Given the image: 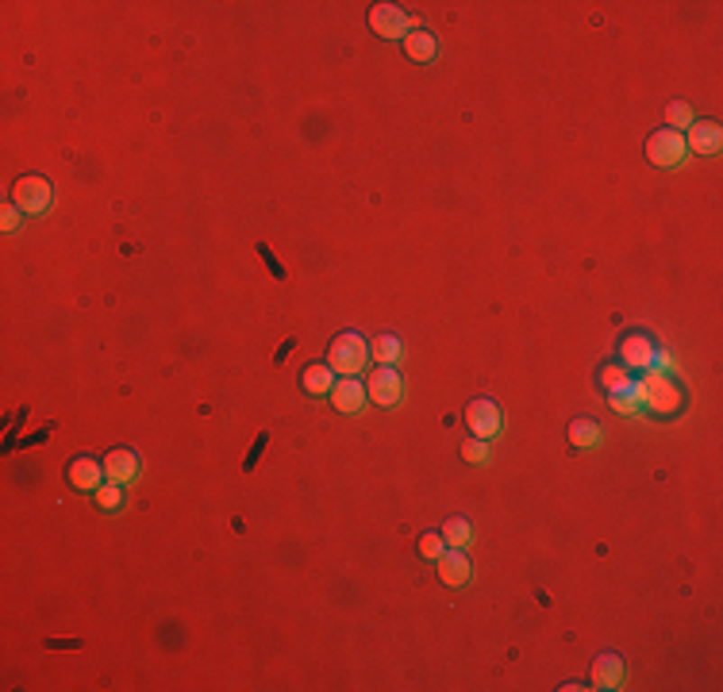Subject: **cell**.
Wrapping results in <instances>:
<instances>
[{
	"mask_svg": "<svg viewBox=\"0 0 723 692\" xmlns=\"http://www.w3.org/2000/svg\"><path fill=\"white\" fill-rule=\"evenodd\" d=\"M619 351H624V362L631 366V369H650V366H654V354H658V342L654 339H650V335H643V331H631V335L624 339V346H619Z\"/></svg>",
	"mask_w": 723,
	"mask_h": 692,
	"instance_id": "obj_11",
	"label": "cell"
},
{
	"mask_svg": "<svg viewBox=\"0 0 723 692\" xmlns=\"http://www.w3.org/2000/svg\"><path fill=\"white\" fill-rule=\"evenodd\" d=\"M370 27H373V35L378 39H400L404 42V35L416 27V20L397 5H373L370 8Z\"/></svg>",
	"mask_w": 723,
	"mask_h": 692,
	"instance_id": "obj_5",
	"label": "cell"
},
{
	"mask_svg": "<svg viewBox=\"0 0 723 692\" xmlns=\"http://www.w3.org/2000/svg\"><path fill=\"white\" fill-rule=\"evenodd\" d=\"M370 362V342L358 335V331H343V335L331 339V351H327V366L343 373V378H358Z\"/></svg>",
	"mask_w": 723,
	"mask_h": 692,
	"instance_id": "obj_1",
	"label": "cell"
},
{
	"mask_svg": "<svg viewBox=\"0 0 723 692\" xmlns=\"http://www.w3.org/2000/svg\"><path fill=\"white\" fill-rule=\"evenodd\" d=\"M20 223H23V212H20V205H16V200H8V205L0 208V227H5V231H16Z\"/></svg>",
	"mask_w": 723,
	"mask_h": 692,
	"instance_id": "obj_26",
	"label": "cell"
},
{
	"mask_svg": "<svg viewBox=\"0 0 723 692\" xmlns=\"http://www.w3.org/2000/svg\"><path fill=\"white\" fill-rule=\"evenodd\" d=\"M105 473L108 481H120V485H132L139 478V454L135 451H112L105 458Z\"/></svg>",
	"mask_w": 723,
	"mask_h": 692,
	"instance_id": "obj_14",
	"label": "cell"
},
{
	"mask_svg": "<svg viewBox=\"0 0 723 692\" xmlns=\"http://www.w3.org/2000/svg\"><path fill=\"white\" fill-rule=\"evenodd\" d=\"M600 385L609 388V396H612V393H619L624 385H631V378H627L624 366H604V369H600Z\"/></svg>",
	"mask_w": 723,
	"mask_h": 692,
	"instance_id": "obj_24",
	"label": "cell"
},
{
	"mask_svg": "<svg viewBox=\"0 0 723 692\" xmlns=\"http://www.w3.org/2000/svg\"><path fill=\"white\" fill-rule=\"evenodd\" d=\"M643 404L658 415H670L682 408V388L673 385L670 373H658V369H646L643 378Z\"/></svg>",
	"mask_w": 723,
	"mask_h": 692,
	"instance_id": "obj_2",
	"label": "cell"
},
{
	"mask_svg": "<svg viewBox=\"0 0 723 692\" xmlns=\"http://www.w3.org/2000/svg\"><path fill=\"white\" fill-rule=\"evenodd\" d=\"M443 551H446L443 531H427V535L419 539V554H424L427 561H439V558H443Z\"/></svg>",
	"mask_w": 723,
	"mask_h": 692,
	"instance_id": "obj_23",
	"label": "cell"
},
{
	"mask_svg": "<svg viewBox=\"0 0 723 692\" xmlns=\"http://www.w3.org/2000/svg\"><path fill=\"white\" fill-rule=\"evenodd\" d=\"M370 358H378L381 366H397V358H400V339L397 335H378L370 342Z\"/></svg>",
	"mask_w": 723,
	"mask_h": 692,
	"instance_id": "obj_20",
	"label": "cell"
},
{
	"mask_svg": "<svg viewBox=\"0 0 723 692\" xmlns=\"http://www.w3.org/2000/svg\"><path fill=\"white\" fill-rule=\"evenodd\" d=\"M331 408L335 412H343V415H354V412H362L370 404V393H366V385H362L358 378H339L335 385H331Z\"/></svg>",
	"mask_w": 723,
	"mask_h": 692,
	"instance_id": "obj_8",
	"label": "cell"
},
{
	"mask_svg": "<svg viewBox=\"0 0 723 692\" xmlns=\"http://www.w3.org/2000/svg\"><path fill=\"white\" fill-rule=\"evenodd\" d=\"M682 135H685V147L697 154H719V147H723V132L716 120H692L689 132H682Z\"/></svg>",
	"mask_w": 723,
	"mask_h": 692,
	"instance_id": "obj_10",
	"label": "cell"
},
{
	"mask_svg": "<svg viewBox=\"0 0 723 692\" xmlns=\"http://www.w3.org/2000/svg\"><path fill=\"white\" fill-rule=\"evenodd\" d=\"M666 120H670L666 127H673V132H689V123L697 120V112H692L685 100H673V105L666 108Z\"/></svg>",
	"mask_w": 723,
	"mask_h": 692,
	"instance_id": "obj_22",
	"label": "cell"
},
{
	"mask_svg": "<svg viewBox=\"0 0 723 692\" xmlns=\"http://www.w3.org/2000/svg\"><path fill=\"white\" fill-rule=\"evenodd\" d=\"M66 478H69V485H74L78 493H96V488L108 481V473H105V461H93L89 454H85V458L69 461Z\"/></svg>",
	"mask_w": 723,
	"mask_h": 692,
	"instance_id": "obj_9",
	"label": "cell"
},
{
	"mask_svg": "<svg viewBox=\"0 0 723 692\" xmlns=\"http://www.w3.org/2000/svg\"><path fill=\"white\" fill-rule=\"evenodd\" d=\"M435 566H439V581H443V585L462 588V585L470 581V558L462 554V551H454V546H446Z\"/></svg>",
	"mask_w": 723,
	"mask_h": 692,
	"instance_id": "obj_12",
	"label": "cell"
},
{
	"mask_svg": "<svg viewBox=\"0 0 723 692\" xmlns=\"http://www.w3.org/2000/svg\"><path fill=\"white\" fill-rule=\"evenodd\" d=\"M366 393H370V400L378 404V408H397L400 396H404V381H400L397 366H381L378 373H370Z\"/></svg>",
	"mask_w": 723,
	"mask_h": 692,
	"instance_id": "obj_7",
	"label": "cell"
},
{
	"mask_svg": "<svg viewBox=\"0 0 723 692\" xmlns=\"http://www.w3.org/2000/svg\"><path fill=\"white\" fill-rule=\"evenodd\" d=\"M12 200L20 205L23 215H42L54 200V185L47 178H20L12 185Z\"/></svg>",
	"mask_w": 723,
	"mask_h": 692,
	"instance_id": "obj_4",
	"label": "cell"
},
{
	"mask_svg": "<svg viewBox=\"0 0 723 692\" xmlns=\"http://www.w3.org/2000/svg\"><path fill=\"white\" fill-rule=\"evenodd\" d=\"M592 688H624V661H619V654H600L597 661H592Z\"/></svg>",
	"mask_w": 723,
	"mask_h": 692,
	"instance_id": "obj_13",
	"label": "cell"
},
{
	"mask_svg": "<svg viewBox=\"0 0 723 692\" xmlns=\"http://www.w3.org/2000/svg\"><path fill=\"white\" fill-rule=\"evenodd\" d=\"M462 458H466L470 466H485L489 461V442L485 439H470L466 446H462Z\"/></svg>",
	"mask_w": 723,
	"mask_h": 692,
	"instance_id": "obj_25",
	"label": "cell"
},
{
	"mask_svg": "<svg viewBox=\"0 0 723 692\" xmlns=\"http://www.w3.org/2000/svg\"><path fill=\"white\" fill-rule=\"evenodd\" d=\"M600 427L592 420H573L570 423V442L577 446V451H592V446H600Z\"/></svg>",
	"mask_w": 723,
	"mask_h": 692,
	"instance_id": "obj_19",
	"label": "cell"
},
{
	"mask_svg": "<svg viewBox=\"0 0 723 692\" xmlns=\"http://www.w3.org/2000/svg\"><path fill=\"white\" fill-rule=\"evenodd\" d=\"M404 54H408L412 62H431V58L439 54V42L427 27H412V32L404 35Z\"/></svg>",
	"mask_w": 723,
	"mask_h": 692,
	"instance_id": "obj_15",
	"label": "cell"
},
{
	"mask_svg": "<svg viewBox=\"0 0 723 692\" xmlns=\"http://www.w3.org/2000/svg\"><path fill=\"white\" fill-rule=\"evenodd\" d=\"M685 154H689L685 135L673 132V127H662V132H654V135H650V142H646V158L658 169H677V166L685 162Z\"/></svg>",
	"mask_w": 723,
	"mask_h": 692,
	"instance_id": "obj_3",
	"label": "cell"
},
{
	"mask_svg": "<svg viewBox=\"0 0 723 692\" xmlns=\"http://www.w3.org/2000/svg\"><path fill=\"white\" fill-rule=\"evenodd\" d=\"M93 496H96V504H100V512H120V508H124V485H120V481H105Z\"/></svg>",
	"mask_w": 723,
	"mask_h": 692,
	"instance_id": "obj_21",
	"label": "cell"
},
{
	"mask_svg": "<svg viewBox=\"0 0 723 692\" xmlns=\"http://www.w3.org/2000/svg\"><path fill=\"white\" fill-rule=\"evenodd\" d=\"M443 539H446V546H454V551L470 546V542H473V527H470V519L451 515V519L443 524Z\"/></svg>",
	"mask_w": 723,
	"mask_h": 692,
	"instance_id": "obj_18",
	"label": "cell"
},
{
	"mask_svg": "<svg viewBox=\"0 0 723 692\" xmlns=\"http://www.w3.org/2000/svg\"><path fill=\"white\" fill-rule=\"evenodd\" d=\"M466 427H470V435L473 439H497L500 435V427H504V420H500V408L489 396H477V400H470V408H466Z\"/></svg>",
	"mask_w": 723,
	"mask_h": 692,
	"instance_id": "obj_6",
	"label": "cell"
},
{
	"mask_svg": "<svg viewBox=\"0 0 723 692\" xmlns=\"http://www.w3.org/2000/svg\"><path fill=\"white\" fill-rule=\"evenodd\" d=\"M335 381L339 378H335V369H331L327 362H316V366H308L305 373H300V385H305V393H312V396H327Z\"/></svg>",
	"mask_w": 723,
	"mask_h": 692,
	"instance_id": "obj_16",
	"label": "cell"
},
{
	"mask_svg": "<svg viewBox=\"0 0 723 692\" xmlns=\"http://www.w3.org/2000/svg\"><path fill=\"white\" fill-rule=\"evenodd\" d=\"M612 400V408L619 412V415H635V412H643L646 404H643V381H635L631 378V385H624L619 393H612L609 396Z\"/></svg>",
	"mask_w": 723,
	"mask_h": 692,
	"instance_id": "obj_17",
	"label": "cell"
}]
</instances>
